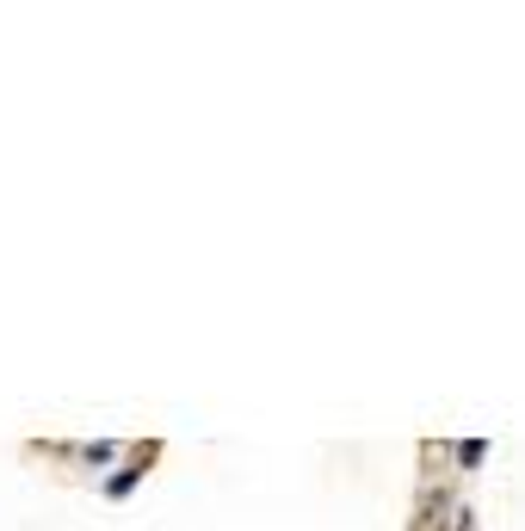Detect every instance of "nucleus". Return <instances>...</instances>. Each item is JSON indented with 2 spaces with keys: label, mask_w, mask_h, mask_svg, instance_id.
Segmentation results:
<instances>
[]
</instances>
